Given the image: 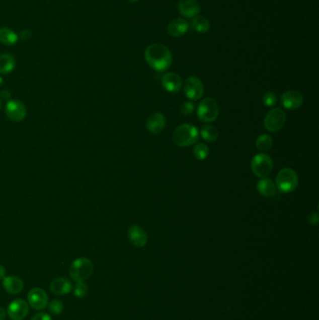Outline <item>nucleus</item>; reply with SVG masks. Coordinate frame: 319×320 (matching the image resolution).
Instances as JSON below:
<instances>
[{
	"instance_id": "f257e3e1",
	"label": "nucleus",
	"mask_w": 319,
	"mask_h": 320,
	"mask_svg": "<svg viewBox=\"0 0 319 320\" xmlns=\"http://www.w3.org/2000/svg\"><path fill=\"white\" fill-rule=\"evenodd\" d=\"M147 64L156 72L167 71L173 63V54L166 46L154 43L147 47L144 52Z\"/></svg>"
},
{
	"instance_id": "f03ea898",
	"label": "nucleus",
	"mask_w": 319,
	"mask_h": 320,
	"mask_svg": "<svg viewBox=\"0 0 319 320\" xmlns=\"http://www.w3.org/2000/svg\"><path fill=\"white\" fill-rule=\"evenodd\" d=\"M199 130L192 124L179 125L173 132V141L179 147H189L199 141Z\"/></svg>"
},
{
	"instance_id": "7ed1b4c3",
	"label": "nucleus",
	"mask_w": 319,
	"mask_h": 320,
	"mask_svg": "<svg viewBox=\"0 0 319 320\" xmlns=\"http://www.w3.org/2000/svg\"><path fill=\"white\" fill-rule=\"evenodd\" d=\"M94 265L87 258H80L75 260L69 266L68 274L70 278L75 282H85L93 275Z\"/></svg>"
},
{
	"instance_id": "20e7f679",
	"label": "nucleus",
	"mask_w": 319,
	"mask_h": 320,
	"mask_svg": "<svg viewBox=\"0 0 319 320\" xmlns=\"http://www.w3.org/2000/svg\"><path fill=\"white\" fill-rule=\"evenodd\" d=\"M299 177L295 170L290 168H285L280 170L276 176V188L282 193H291L298 187Z\"/></svg>"
},
{
	"instance_id": "39448f33",
	"label": "nucleus",
	"mask_w": 319,
	"mask_h": 320,
	"mask_svg": "<svg viewBox=\"0 0 319 320\" xmlns=\"http://www.w3.org/2000/svg\"><path fill=\"white\" fill-rule=\"evenodd\" d=\"M219 114V107L217 102L212 98H204L201 100L197 109V115L201 122L211 123Z\"/></svg>"
},
{
	"instance_id": "423d86ee",
	"label": "nucleus",
	"mask_w": 319,
	"mask_h": 320,
	"mask_svg": "<svg viewBox=\"0 0 319 320\" xmlns=\"http://www.w3.org/2000/svg\"><path fill=\"white\" fill-rule=\"evenodd\" d=\"M273 160L266 154H259L252 158L251 170L257 177L266 178L273 171Z\"/></svg>"
},
{
	"instance_id": "0eeeda50",
	"label": "nucleus",
	"mask_w": 319,
	"mask_h": 320,
	"mask_svg": "<svg viewBox=\"0 0 319 320\" xmlns=\"http://www.w3.org/2000/svg\"><path fill=\"white\" fill-rule=\"evenodd\" d=\"M286 120V112L279 108H274L267 113L264 119V127L269 132H277L285 125Z\"/></svg>"
},
{
	"instance_id": "6e6552de",
	"label": "nucleus",
	"mask_w": 319,
	"mask_h": 320,
	"mask_svg": "<svg viewBox=\"0 0 319 320\" xmlns=\"http://www.w3.org/2000/svg\"><path fill=\"white\" fill-rule=\"evenodd\" d=\"M184 92L186 98L190 100H198L202 98L204 94V86L200 78L198 77H189L186 80L184 85Z\"/></svg>"
},
{
	"instance_id": "1a4fd4ad",
	"label": "nucleus",
	"mask_w": 319,
	"mask_h": 320,
	"mask_svg": "<svg viewBox=\"0 0 319 320\" xmlns=\"http://www.w3.org/2000/svg\"><path fill=\"white\" fill-rule=\"evenodd\" d=\"M5 111L8 118L14 122H21L27 115L26 106L20 100L16 99H11L8 101Z\"/></svg>"
},
{
	"instance_id": "9d476101",
	"label": "nucleus",
	"mask_w": 319,
	"mask_h": 320,
	"mask_svg": "<svg viewBox=\"0 0 319 320\" xmlns=\"http://www.w3.org/2000/svg\"><path fill=\"white\" fill-rule=\"evenodd\" d=\"M29 306L35 310H43L48 306L49 300L46 292L40 288H32L27 295Z\"/></svg>"
},
{
	"instance_id": "9b49d317",
	"label": "nucleus",
	"mask_w": 319,
	"mask_h": 320,
	"mask_svg": "<svg viewBox=\"0 0 319 320\" xmlns=\"http://www.w3.org/2000/svg\"><path fill=\"white\" fill-rule=\"evenodd\" d=\"M29 312V304L27 301L17 299L12 301L8 307V314L12 320L25 319Z\"/></svg>"
},
{
	"instance_id": "f8f14e48",
	"label": "nucleus",
	"mask_w": 319,
	"mask_h": 320,
	"mask_svg": "<svg viewBox=\"0 0 319 320\" xmlns=\"http://www.w3.org/2000/svg\"><path fill=\"white\" fill-rule=\"evenodd\" d=\"M303 103V97L299 91L289 90L281 97V104L287 110H297Z\"/></svg>"
},
{
	"instance_id": "ddd939ff",
	"label": "nucleus",
	"mask_w": 319,
	"mask_h": 320,
	"mask_svg": "<svg viewBox=\"0 0 319 320\" xmlns=\"http://www.w3.org/2000/svg\"><path fill=\"white\" fill-rule=\"evenodd\" d=\"M167 119L165 115L160 112V111H155L153 112L146 120V129L147 131L150 133L157 135L164 131L165 126H166Z\"/></svg>"
},
{
	"instance_id": "4468645a",
	"label": "nucleus",
	"mask_w": 319,
	"mask_h": 320,
	"mask_svg": "<svg viewBox=\"0 0 319 320\" xmlns=\"http://www.w3.org/2000/svg\"><path fill=\"white\" fill-rule=\"evenodd\" d=\"M127 235L130 242L136 247H143L148 242V236L145 230L137 225L129 227L127 230Z\"/></svg>"
},
{
	"instance_id": "2eb2a0df",
	"label": "nucleus",
	"mask_w": 319,
	"mask_h": 320,
	"mask_svg": "<svg viewBox=\"0 0 319 320\" xmlns=\"http://www.w3.org/2000/svg\"><path fill=\"white\" fill-rule=\"evenodd\" d=\"M162 86L166 91L170 93H177L183 86V80L179 74L175 72H168L162 77Z\"/></svg>"
},
{
	"instance_id": "dca6fc26",
	"label": "nucleus",
	"mask_w": 319,
	"mask_h": 320,
	"mask_svg": "<svg viewBox=\"0 0 319 320\" xmlns=\"http://www.w3.org/2000/svg\"><path fill=\"white\" fill-rule=\"evenodd\" d=\"M178 9L181 15L186 18H194L200 13V4L197 0H180Z\"/></svg>"
},
{
	"instance_id": "f3484780",
	"label": "nucleus",
	"mask_w": 319,
	"mask_h": 320,
	"mask_svg": "<svg viewBox=\"0 0 319 320\" xmlns=\"http://www.w3.org/2000/svg\"><path fill=\"white\" fill-rule=\"evenodd\" d=\"M50 289L53 294L63 296L68 294L72 290V284L67 278L59 277L51 283Z\"/></svg>"
},
{
	"instance_id": "a211bd4d",
	"label": "nucleus",
	"mask_w": 319,
	"mask_h": 320,
	"mask_svg": "<svg viewBox=\"0 0 319 320\" xmlns=\"http://www.w3.org/2000/svg\"><path fill=\"white\" fill-rule=\"evenodd\" d=\"M189 29V24L186 19L176 18L173 20L168 26V33L174 38L185 35Z\"/></svg>"
},
{
	"instance_id": "6ab92c4d",
	"label": "nucleus",
	"mask_w": 319,
	"mask_h": 320,
	"mask_svg": "<svg viewBox=\"0 0 319 320\" xmlns=\"http://www.w3.org/2000/svg\"><path fill=\"white\" fill-rule=\"evenodd\" d=\"M3 288L10 294H18L24 288V282L18 276H5L3 278Z\"/></svg>"
},
{
	"instance_id": "aec40b11",
	"label": "nucleus",
	"mask_w": 319,
	"mask_h": 320,
	"mask_svg": "<svg viewBox=\"0 0 319 320\" xmlns=\"http://www.w3.org/2000/svg\"><path fill=\"white\" fill-rule=\"evenodd\" d=\"M257 190L262 196L267 198H272L276 195L277 188L275 183H273V180L268 179V178H262L260 181L257 183Z\"/></svg>"
},
{
	"instance_id": "412c9836",
	"label": "nucleus",
	"mask_w": 319,
	"mask_h": 320,
	"mask_svg": "<svg viewBox=\"0 0 319 320\" xmlns=\"http://www.w3.org/2000/svg\"><path fill=\"white\" fill-rule=\"evenodd\" d=\"M19 36L13 29L8 27L0 28V42L4 45H15L18 42Z\"/></svg>"
},
{
	"instance_id": "4be33fe9",
	"label": "nucleus",
	"mask_w": 319,
	"mask_h": 320,
	"mask_svg": "<svg viewBox=\"0 0 319 320\" xmlns=\"http://www.w3.org/2000/svg\"><path fill=\"white\" fill-rule=\"evenodd\" d=\"M15 68V58L11 53L0 54V73L9 74L13 72Z\"/></svg>"
},
{
	"instance_id": "5701e85b",
	"label": "nucleus",
	"mask_w": 319,
	"mask_h": 320,
	"mask_svg": "<svg viewBox=\"0 0 319 320\" xmlns=\"http://www.w3.org/2000/svg\"><path fill=\"white\" fill-rule=\"evenodd\" d=\"M200 136L208 143H213L218 139L219 132L212 124H205L200 130Z\"/></svg>"
},
{
	"instance_id": "b1692460",
	"label": "nucleus",
	"mask_w": 319,
	"mask_h": 320,
	"mask_svg": "<svg viewBox=\"0 0 319 320\" xmlns=\"http://www.w3.org/2000/svg\"><path fill=\"white\" fill-rule=\"evenodd\" d=\"M192 28L198 33H206L210 29V22L204 16L197 15L192 21Z\"/></svg>"
},
{
	"instance_id": "393cba45",
	"label": "nucleus",
	"mask_w": 319,
	"mask_h": 320,
	"mask_svg": "<svg viewBox=\"0 0 319 320\" xmlns=\"http://www.w3.org/2000/svg\"><path fill=\"white\" fill-rule=\"evenodd\" d=\"M273 143V139L271 136H269L267 134H262L257 139L256 146H257L258 150L264 153V152H267L272 148Z\"/></svg>"
},
{
	"instance_id": "a878e982",
	"label": "nucleus",
	"mask_w": 319,
	"mask_h": 320,
	"mask_svg": "<svg viewBox=\"0 0 319 320\" xmlns=\"http://www.w3.org/2000/svg\"><path fill=\"white\" fill-rule=\"evenodd\" d=\"M194 157L198 160H204L209 156V148L204 144H198L193 150Z\"/></svg>"
},
{
	"instance_id": "bb28decb",
	"label": "nucleus",
	"mask_w": 319,
	"mask_h": 320,
	"mask_svg": "<svg viewBox=\"0 0 319 320\" xmlns=\"http://www.w3.org/2000/svg\"><path fill=\"white\" fill-rule=\"evenodd\" d=\"M88 293V286L86 282H76V285L73 288V294L79 299H83L87 297Z\"/></svg>"
},
{
	"instance_id": "cd10ccee",
	"label": "nucleus",
	"mask_w": 319,
	"mask_h": 320,
	"mask_svg": "<svg viewBox=\"0 0 319 320\" xmlns=\"http://www.w3.org/2000/svg\"><path fill=\"white\" fill-rule=\"evenodd\" d=\"M49 312L53 315H58L63 312L64 305L63 302L59 300H53L50 303H48Z\"/></svg>"
},
{
	"instance_id": "c85d7f7f",
	"label": "nucleus",
	"mask_w": 319,
	"mask_h": 320,
	"mask_svg": "<svg viewBox=\"0 0 319 320\" xmlns=\"http://www.w3.org/2000/svg\"><path fill=\"white\" fill-rule=\"evenodd\" d=\"M262 102L267 107H273L277 102V97L273 92H266L262 97Z\"/></svg>"
},
{
	"instance_id": "c756f323",
	"label": "nucleus",
	"mask_w": 319,
	"mask_h": 320,
	"mask_svg": "<svg viewBox=\"0 0 319 320\" xmlns=\"http://www.w3.org/2000/svg\"><path fill=\"white\" fill-rule=\"evenodd\" d=\"M194 110H195V104L192 103L191 101H186L180 107V112L184 116L190 115L193 112Z\"/></svg>"
},
{
	"instance_id": "7c9ffc66",
	"label": "nucleus",
	"mask_w": 319,
	"mask_h": 320,
	"mask_svg": "<svg viewBox=\"0 0 319 320\" xmlns=\"http://www.w3.org/2000/svg\"><path fill=\"white\" fill-rule=\"evenodd\" d=\"M307 219H308L309 224H311L312 226L317 225L319 222V216L317 212H312V213H310Z\"/></svg>"
},
{
	"instance_id": "2f4dec72",
	"label": "nucleus",
	"mask_w": 319,
	"mask_h": 320,
	"mask_svg": "<svg viewBox=\"0 0 319 320\" xmlns=\"http://www.w3.org/2000/svg\"><path fill=\"white\" fill-rule=\"evenodd\" d=\"M31 320H52V316L47 313L41 312V313L34 314Z\"/></svg>"
},
{
	"instance_id": "473e14b6",
	"label": "nucleus",
	"mask_w": 319,
	"mask_h": 320,
	"mask_svg": "<svg viewBox=\"0 0 319 320\" xmlns=\"http://www.w3.org/2000/svg\"><path fill=\"white\" fill-rule=\"evenodd\" d=\"M0 97H1L2 99L9 100L11 98V92L9 91V90H3L0 93Z\"/></svg>"
},
{
	"instance_id": "72a5a7b5",
	"label": "nucleus",
	"mask_w": 319,
	"mask_h": 320,
	"mask_svg": "<svg viewBox=\"0 0 319 320\" xmlns=\"http://www.w3.org/2000/svg\"><path fill=\"white\" fill-rule=\"evenodd\" d=\"M21 39H29L30 37H31V33L29 30H24V31H22L20 34Z\"/></svg>"
},
{
	"instance_id": "f704fd0d",
	"label": "nucleus",
	"mask_w": 319,
	"mask_h": 320,
	"mask_svg": "<svg viewBox=\"0 0 319 320\" xmlns=\"http://www.w3.org/2000/svg\"><path fill=\"white\" fill-rule=\"evenodd\" d=\"M5 275H6V269L3 265L0 264V280L3 279L5 277Z\"/></svg>"
},
{
	"instance_id": "c9c22d12",
	"label": "nucleus",
	"mask_w": 319,
	"mask_h": 320,
	"mask_svg": "<svg viewBox=\"0 0 319 320\" xmlns=\"http://www.w3.org/2000/svg\"><path fill=\"white\" fill-rule=\"evenodd\" d=\"M6 319V312L3 308L0 306V320Z\"/></svg>"
},
{
	"instance_id": "e433bc0d",
	"label": "nucleus",
	"mask_w": 319,
	"mask_h": 320,
	"mask_svg": "<svg viewBox=\"0 0 319 320\" xmlns=\"http://www.w3.org/2000/svg\"><path fill=\"white\" fill-rule=\"evenodd\" d=\"M2 84H3V79L1 78V77H0V86H1V85H2Z\"/></svg>"
},
{
	"instance_id": "4c0bfd02",
	"label": "nucleus",
	"mask_w": 319,
	"mask_h": 320,
	"mask_svg": "<svg viewBox=\"0 0 319 320\" xmlns=\"http://www.w3.org/2000/svg\"><path fill=\"white\" fill-rule=\"evenodd\" d=\"M128 1H130V2H137V1H139V0H128Z\"/></svg>"
},
{
	"instance_id": "58836bf2",
	"label": "nucleus",
	"mask_w": 319,
	"mask_h": 320,
	"mask_svg": "<svg viewBox=\"0 0 319 320\" xmlns=\"http://www.w3.org/2000/svg\"><path fill=\"white\" fill-rule=\"evenodd\" d=\"M1 106H2V102H1V100H0V109H1Z\"/></svg>"
}]
</instances>
